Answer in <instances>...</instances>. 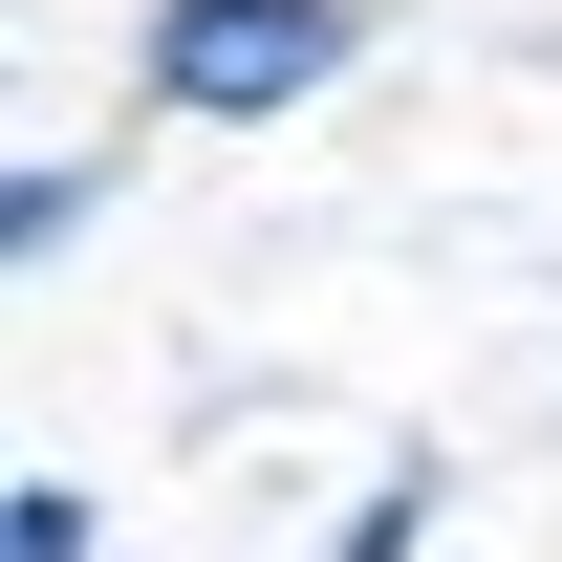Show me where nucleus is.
<instances>
[{"label": "nucleus", "mask_w": 562, "mask_h": 562, "mask_svg": "<svg viewBox=\"0 0 562 562\" xmlns=\"http://www.w3.org/2000/svg\"><path fill=\"white\" fill-rule=\"evenodd\" d=\"M325 66H347V0H151V87H173V109H216V131L303 109Z\"/></svg>", "instance_id": "1"}, {"label": "nucleus", "mask_w": 562, "mask_h": 562, "mask_svg": "<svg viewBox=\"0 0 562 562\" xmlns=\"http://www.w3.org/2000/svg\"><path fill=\"white\" fill-rule=\"evenodd\" d=\"M0 238H22V260H66V238H87V173H66V151H22V173H0Z\"/></svg>", "instance_id": "2"}, {"label": "nucleus", "mask_w": 562, "mask_h": 562, "mask_svg": "<svg viewBox=\"0 0 562 562\" xmlns=\"http://www.w3.org/2000/svg\"><path fill=\"white\" fill-rule=\"evenodd\" d=\"M0 562H87V497H66V476H22V497H0Z\"/></svg>", "instance_id": "3"}, {"label": "nucleus", "mask_w": 562, "mask_h": 562, "mask_svg": "<svg viewBox=\"0 0 562 562\" xmlns=\"http://www.w3.org/2000/svg\"><path fill=\"white\" fill-rule=\"evenodd\" d=\"M412 519H432V497L390 476V497H368V519H347V541H325V562H412Z\"/></svg>", "instance_id": "4"}]
</instances>
